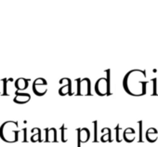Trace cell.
Listing matches in <instances>:
<instances>
[{
  "label": "cell",
  "mask_w": 158,
  "mask_h": 147,
  "mask_svg": "<svg viewBox=\"0 0 158 147\" xmlns=\"http://www.w3.org/2000/svg\"><path fill=\"white\" fill-rule=\"evenodd\" d=\"M142 73V71L135 70L127 74L123 80V86L128 94L132 96H141L146 93V84L148 82L138 79Z\"/></svg>",
  "instance_id": "1"
},
{
  "label": "cell",
  "mask_w": 158,
  "mask_h": 147,
  "mask_svg": "<svg viewBox=\"0 0 158 147\" xmlns=\"http://www.w3.org/2000/svg\"><path fill=\"white\" fill-rule=\"evenodd\" d=\"M17 126V122L8 121L4 123L0 128V137L2 140L7 142H16L18 141V134L21 132V130H16Z\"/></svg>",
  "instance_id": "2"
},
{
  "label": "cell",
  "mask_w": 158,
  "mask_h": 147,
  "mask_svg": "<svg viewBox=\"0 0 158 147\" xmlns=\"http://www.w3.org/2000/svg\"><path fill=\"white\" fill-rule=\"evenodd\" d=\"M90 88H91V82L89 78L77 79V93H76V95H83V96L91 95Z\"/></svg>",
  "instance_id": "3"
},
{
  "label": "cell",
  "mask_w": 158,
  "mask_h": 147,
  "mask_svg": "<svg viewBox=\"0 0 158 147\" xmlns=\"http://www.w3.org/2000/svg\"><path fill=\"white\" fill-rule=\"evenodd\" d=\"M95 91L99 96H105L109 94L110 91V83L107 78H102L97 80L95 84Z\"/></svg>",
  "instance_id": "4"
},
{
  "label": "cell",
  "mask_w": 158,
  "mask_h": 147,
  "mask_svg": "<svg viewBox=\"0 0 158 147\" xmlns=\"http://www.w3.org/2000/svg\"><path fill=\"white\" fill-rule=\"evenodd\" d=\"M47 81L43 78H37L33 85V90L37 96H43L47 92Z\"/></svg>",
  "instance_id": "5"
},
{
  "label": "cell",
  "mask_w": 158,
  "mask_h": 147,
  "mask_svg": "<svg viewBox=\"0 0 158 147\" xmlns=\"http://www.w3.org/2000/svg\"><path fill=\"white\" fill-rule=\"evenodd\" d=\"M77 141H78V145L77 147H80L81 143H86L89 141L90 138V131L87 128H77Z\"/></svg>",
  "instance_id": "6"
},
{
  "label": "cell",
  "mask_w": 158,
  "mask_h": 147,
  "mask_svg": "<svg viewBox=\"0 0 158 147\" xmlns=\"http://www.w3.org/2000/svg\"><path fill=\"white\" fill-rule=\"evenodd\" d=\"M123 139L127 142H132L136 139V130L132 128H127L123 133Z\"/></svg>",
  "instance_id": "7"
},
{
  "label": "cell",
  "mask_w": 158,
  "mask_h": 147,
  "mask_svg": "<svg viewBox=\"0 0 158 147\" xmlns=\"http://www.w3.org/2000/svg\"><path fill=\"white\" fill-rule=\"evenodd\" d=\"M146 139L149 142H154L158 139V130L155 128H150L146 131Z\"/></svg>",
  "instance_id": "8"
},
{
  "label": "cell",
  "mask_w": 158,
  "mask_h": 147,
  "mask_svg": "<svg viewBox=\"0 0 158 147\" xmlns=\"http://www.w3.org/2000/svg\"><path fill=\"white\" fill-rule=\"evenodd\" d=\"M31 96L28 93H19L16 92V97L14 98V103H19V104H23V103H26L30 101Z\"/></svg>",
  "instance_id": "9"
},
{
  "label": "cell",
  "mask_w": 158,
  "mask_h": 147,
  "mask_svg": "<svg viewBox=\"0 0 158 147\" xmlns=\"http://www.w3.org/2000/svg\"><path fill=\"white\" fill-rule=\"evenodd\" d=\"M46 141L47 142H56L57 141V131L54 128H46Z\"/></svg>",
  "instance_id": "10"
},
{
  "label": "cell",
  "mask_w": 158,
  "mask_h": 147,
  "mask_svg": "<svg viewBox=\"0 0 158 147\" xmlns=\"http://www.w3.org/2000/svg\"><path fill=\"white\" fill-rule=\"evenodd\" d=\"M64 80H65V82H66V85L60 89L59 93H60V95H61V96H65V95H67V94L72 95V94H73V93H72V82H71V80H70L69 78H64Z\"/></svg>",
  "instance_id": "11"
},
{
  "label": "cell",
  "mask_w": 158,
  "mask_h": 147,
  "mask_svg": "<svg viewBox=\"0 0 158 147\" xmlns=\"http://www.w3.org/2000/svg\"><path fill=\"white\" fill-rule=\"evenodd\" d=\"M102 133L103 134L102 136V138H101V141H102V142H107V141H113V140H112V135H111V133H112V130L109 128H102Z\"/></svg>",
  "instance_id": "12"
},
{
  "label": "cell",
  "mask_w": 158,
  "mask_h": 147,
  "mask_svg": "<svg viewBox=\"0 0 158 147\" xmlns=\"http://www.w3.org/2000/svg\"><path fill=\"white\" fill-rule=\"evenodd\" d=\"M15 86L18 90H23L28 87V80L24 79V78H19L15 82Z\"/></svg>",
  "instance_id": "13"
},
{
  "label": "cell",
  "mask_w": 158,
  "mask_h": 147,
  "mask_svg": "<svg viewBox=\"0 0 158 147\" xmlns=\"http://www.w3.org/2000/svg\"><path fill=\"white\" fill-rule=\"evenodd\" d=\"M60 131H61V141L66 142L67 140H68V136H66L65 132L68 131V128L64 125H62V127H60Z\"/></svg>",
  "instance_id": "14"
},
{
  "label": "cell",
  "mask_w": 158,
  "mask_h": 147,
  "mask_svg": "<svg viewBox=\"0 0 158 147\" xmlns=\"http://www.w3.org/2000/svg\"><path fill=\"white\" fill-rule=\"evenodd\" d=\"M31 141H32L33 142H35V141H41V130H40V129L38 130L37 133H35V135L32 136Z\"/></svg>",
  "instance_id": "15"
},
{
  "label": "cell",
  "mask_w": 158,
  "mask_h": 147,
  "mask_svg": "<svg viewBox=\"0 0 158 147\" xmlns=\"http://www.w3.org/2000/svg\"><path fill=\"white\" fill-rule=\"evenodd\" d=\"M139 125V142H142V121L138 122Z\"/></svg>",
  "instance_id": "16"
},
{
  "label": "cell",
  "mask_w": 158,
  "mask_h": 147,
  "mask_svg": "<svg viewBox=\"0 0 158 147\" xmlns=\"http://www.w3.org/2000/svg\"><path fill=\"white\" fill-rule=\"evenodd\" d=\"M114 130H115V132H116V141L117 142H120L121 141H122V139H121V137H120V130H121V127H120V125L118 124L116 127H115V128H114Z\"/></svg>",
  "instance_id": "17"
},
{
  "label": "cell",
  "mask_w": 158,
  "mask_h": 147,
  "mask_svg": "<svg viewBox=\"0 0 158 147\" xmlns=\"http://www.w3.org/2000/svg\"><path fill=\"white\" fill-rule=\"evenodd\" d=\"M93 124H94V142H97V141H98V136H97V121H94Z\"/></svg>",
  "instance_id": "18"
}]
</instances>
